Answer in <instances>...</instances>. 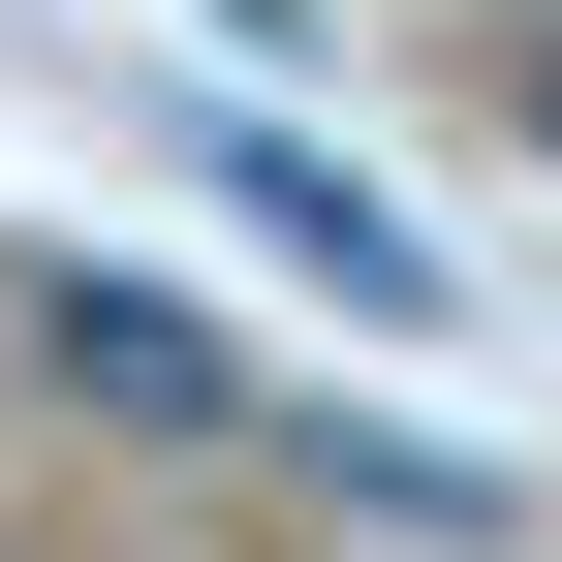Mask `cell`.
I'll return each mask as SVG.
<instances>
[{
  "label": "cell",
  "instance_id": "6da1fadb",
  "mask_svg": "<svg viewBox=\"0 0 562 562\" xmlns=\"http://www.w3.org/2000/svg\"><path fill=\"white\" fill-rule=\"evenodd\" d=\"M188 157H220V220L281 250V281H344V344H438L469 281H438V220H406V188H344L313 125H188Z\"/></svg>",
  "mask_w": 562,
  "mask_h": 562
},
{
  "label": "cell",
  "instance_id": "7a4b0ae2",
  "mask_svg": "<svg viewBox=\"0 0 562 562\" xmlns=\"http://www.w3.org/2000/svg\"><path fill=\"white\" fill-rule=\"evenodd\" d=\"M32 375H63V406H125V438H250V375H220V313H188V281H94V250L32 281Z\"/></svg>",
  "mask_w": 562,
  "mask_h": 562
},
{
  "label": "cell",
  "instance_id": "3957f363",
  "mask_svg": "<svg viewBox=\"0 0 562 562\" xmlns=\"http://www.w3.org/2000/svg\"><path fill=\"white\" fill-rule=\"evenodd\" d=\"M501 94H531V157H562V32H531V63H501Z\"/></svg>",
  "mask_w": 562,
  "mask_h": 562
}]
</instances>
